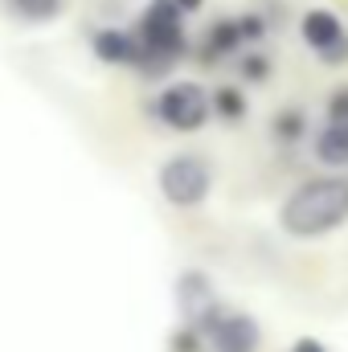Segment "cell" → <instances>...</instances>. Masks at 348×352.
Returning a JSON list of instances; mask_svg holds the SVG:
<instances>
[{
    "instance_id": "obj_1",
    "label": "cell",
    "mask_w": 348,
    "mask_h": 352,
    "mask_svg": "<svg viewBox=\"0 0 348 352\" xmlns=\"http://www.w3.org/2000/svg\"><path fill=\"white\" fill-rule=\"evenodd\" d=\"M348 226V180L345 176H312L295 184L279 205V230L287 238L312 242Z\"/></svg>"
},
{
    "instance_id": "obj_2",
    "label": "cell",
    "mask_w": 348,
    "mask_h": 352,
    "mask_svg": "<svg viewBox=\"0 0 348 352\" xmlns=\"http://www.w3.org/2000/svg\"><path fill=\"white\" fill-rule=\"evenodd\" d=\"M140 54H135V74L144 82H160L176 70L180 58H188V37H184V12L176 0H148L135 25Z\"/></svg>"
},
{
    "instance_id": "obj_3",
    "label": "cell",
    "mask_w": 348,
    "mask_h": 352,
    "mask_svg": "<svg viewBox=\"0 0 348 352\" xmlns=\"http://www.w3.org/2000/svg\"><path fill=\"white\" fill-rule=\"evenodd\" d=\"M156 184L173 209H201L213 192V164L197 152H176L156 168Z\"/></svg>"
},
{
    "instance_id": "obj_4",
    "label": "cell",
    "mask_w": 348,
    "mask_h": 352,
    "mask_svg": "<svg viewBox=\"0 0 348 352\" xmlns=\"http://www.w3.org/2000/svg\"><path fill=\"white\" fill-rule=\"evenodd\" d=\"M144 111L176 135H193L213 119V94L201 82H168Z\"/></svg>"
},
{
    "instance_id": "obj_5",
    "label": "cell",
    "mask_w": 348,
    "mask_h": 352,
    "mask_svg": "<svg viewBox=\"0 0 348 352\" xmlns=\"http://www.w3.org/2000/svg\"><path fill=\"white\" fill-rule=\"evenodd\" d=\"M299 37L324 66H345L348 62V29L332 8H307L299 16Z\"/></svg>"
},
{
    "instance_id": "obj_6",
    "label": "cell",
    "mask_w": 348,
    "mask_h": 352,
    "mask_svg": "<svg viewBox=\"0 0 348 352\" xmlns=\"http://www.w3.org/2000/svg\"><path fill=\"white\" fill-rule=\"evenodd\" d=\"M205 344L213 352H259L262 349V328L254 316L246 311H221L209 332H205Z\"/></svg>"
},
{
    "instance_id": "obj_7",
    "label": "cell",
    "mask_w": 348,
    "mask_h": 352,
    "mask_svg": "<svg viewBox=\"0 0 348 352\" xmlns=\"http://www.w3.org/2000/svg\"><path fill=\"white\" fill-rule=\"evenodd\" d=\"M242 50H250L246 45V33H242V16H221V21H213L205 29L197 58H201V66H217L226 58H238Z\"/></svg>"
},
{
    "instance_id": "obj_8",
    "label": "cell",
    "mask_w": 348,
    "mask_h": 352,
    "mask_svg": "<svg viewBox=\"0 0 348 352\" xmlns=\"http://www.w3.org/2000/svg\"><path fill=\"white\" fill-rule=\"evenodd\" d=\"M90 54H94L102 66H135L140 37H135V29L102 25V29H94V33H90Z\"/></svg>"
},
{
    "instance_id": "obj_9",
    "label": "cell",
    "mask_w": 348,
    "mask_h": 352,
    "mask_svg": "<svg viewBox=\"0 0 348 352\" xmlns=\"http://www.w3.org/2000/svg\"><path fill=\"white\" fill-rule=\"evenodd\" d=\"M312 156L324 168H348V123L324 119V127L312 135Z\"/></svg>"
},
{
    "instance_id": "obj_10",
    "label": "cell",
    "mask_w": 348,
    "mask_h": 352,
    "mask_svg": "<svg viewBox=\"0 0 348 352\" xmlns=\"http://www.w3.org/2000/svg\"><path fill=\"white\" fill-rule=\"evenodd\" d=\"M270 140H274L283 152L299 148V144L307 140V115H303V107H283V111L270 119Z\"/></svg>"
},
{
    "instance_id": "obj_11",
    "label": "cell",
    "mask_w": 348,
    "mask_h": 352,
    "mask_svg": "<svg viewBox=\"0 0 348 352\" xmlns=\"http://www.w3.org/2000/svg\"><path fill=\"white\" fill-rule=\"evenodd\" d=\"M4 12L21 25H50L66 12V0H4Z\"/></svg>"
},
{
    "instance_id": "obj_12",
    "label": "cell",
    "mask_w": 348,
    "mask_h": 352,
    "mask_svg": "<svg viewBox=\"0 0 348 352\" xmlns=\"http://www.w3.org/2000/svg\"><path fill=\"white\" fill-rule=\"evenodd\" d=\"M246 115H250V98H246L242 87L226 82V87L213 90V119H221V123H242Z\"/></svg>"
},
{
    "instance_id": "obj_13",
    "label": "cell",
    "mask_w": 348,
    "mask_h": 352,
    "mask_svg": "<svg viewBox=\"0 0 348 352\" xmlns=\"http://www.w3.org/2000/svg\"><path fill=\"white\" fill-rule=\"evenodd\" d=\"M238 74H242L250 87H266V82H270V74H274V62L262 54L259 45H250V50H242V54H238Z\"/></svg>"
},
{
    "instance_id": "obj_14",
    "label": "cell",
    "mask_w": 348,
    "mask_h": 352,
    "mask_svg": "<svg viewBox=\"0 0 348 352\" xmlns=\"http://www.w3.org/2000/svg\"><path fill=\"white\" fill-rule=\"evenodd\" d=\"M201 344H205V332H201V328H193V324L176 328L173 340H168V349H173V352H201Z\"/></svg>"
},
{
    "instance_id": "obj_15",
    "label": "cell",
    "mask_w": 348,
    "mask_h": 352,
    "mask_svg": "<svg viewBox=\"0 0 348 352\" xmlns=\"http://www.w3.org/2000/svg\"><path fill=\"white\" fill-rule=\"evenodd\" d=\"M324 115H328V119H340V123H348V82L328 94V107H324Z\"/></svg>"
},
{
    "instance_id": "obj_16",
    "label": "cell",
    "mask_w": 348,
    "mask_h": 352,
    "mask_svg": "<svg viewBox=\"0 0 348 352\" xmlns=\"http://www.w3.org/2000/svg\"><path fill=\"white\" fill-rule=\"evenodd\" d=\"M291 352H328V349H324L320 340H312V336H303V340H295V344H291Z\"/></svg>"
},
{
    "instance_id": "obj_17",
    "label": "cell",
    "mask_w": 348,
    "mask_h": 352,
    "mask_svg": "<svg viewBox=\"0 0 348 352\" xmlns=\"http://www.w3.org/2000/svg\"><path fill=\"white\" fill-rule=\"evenodd\" d=\"M176 4H180V12H184V16H193V12H201V4H205V0H176Z\"/></svg>"
}]
</instances>
